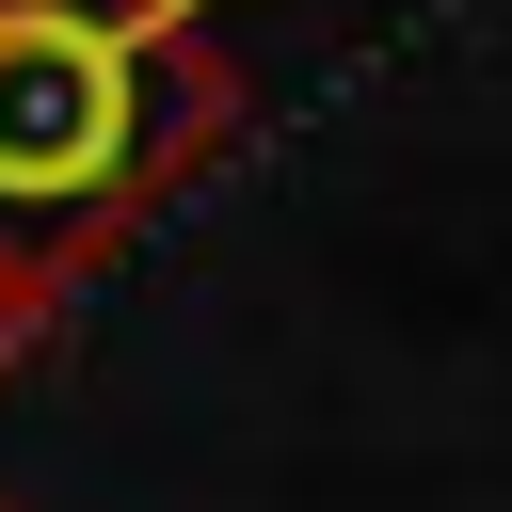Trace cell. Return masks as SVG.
<instances>
[{"label": "cell", "mask_w": 512, "mask_h": 512, "mask_svg": "<svg viewBox=\"0 0 512 512\" xmlns=\"http://www.w3.org/2000/svg\"><path fill=\"white\" fill-rule=\"evenodd\" d=\"M240 128V64L192 0H0V256L80 288Z\"/></svg>", "instance_id": "obj_1"}, {"label": "cell", "mask_w": 512, "mask_h": 512, "mask_svg": "<svg viewBox=\"0 0 512 512\" xmlns=\"http://www.w3.org/2000/svg\"><path fill=\"white\" fill-rule=\"evenodd\" d=\"M48 320H64V288H32V272H16V256H0V384H16V368H32V336H48Z\"/></svg>", "instance_id": "obj_2"}, {"label": "cell", "mask_w": 512, "mask_h": 512, "mask_svg": "<svg viewBox=\"0 0 512 512\" xmlns=\"http://www.w3.org/2000/svg\"><path fill=\"white\" fill-rule=\"evenodd\" d=\"M0 512H16V496H0Z\"/></svg>", "instance_id": "obj_3"}]
</instances>
